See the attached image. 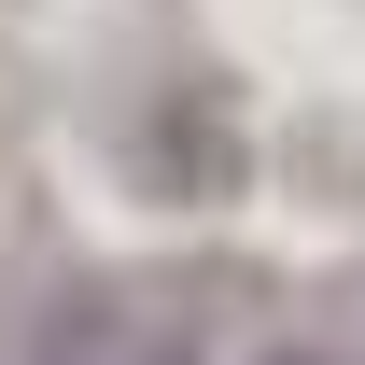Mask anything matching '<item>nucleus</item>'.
<instances>
[{"mask_svg": "<svg viewBox=\"0 0 365 365\" xmlns=\"http://www.w3.org/2000/svg\"><path fill=\"white\" fill-rule=\"evenodd\" d=\"M29 365H127V323H113V295L98 281H71L43 309V337H29Z\"/></svg>", "mask_w": 365, "mask_h": 365, "instance_id": "1", "label": "nucleus"}, {"mask_svg": "<svg viewBox=\"0 0 365 365\" xmlns=\"http://www.w3.org/2000/svg\"><path fill=\"white\" fill-rule=\"evenodd\" d=\"M267 365H337V351H267Z\"/></svg>", "mask_w": 365, "mask_h": 365, "instance_id": "3", "label": "nucleus"}, {"mask_svg": "<svg viewBox=\"0 0 365 365\" xmlns=\"http://www.w3.org/2000/svg\"><path fill=\"white\" fill-rule=\"evenodd\" d=\"M127 365H211V337L197 323H155V337H127Z\"/></svg>", "mask_w": 365, "mask_h": 365, "instance_id": "2", "label": "nucleus"}]
</instances>
